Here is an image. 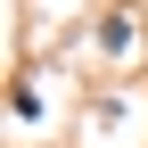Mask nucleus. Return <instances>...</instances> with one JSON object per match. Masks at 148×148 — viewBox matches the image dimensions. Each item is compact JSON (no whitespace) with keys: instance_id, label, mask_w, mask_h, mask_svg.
<instances>
[{"instance_id":"obj_1","label":"nucleus","mask_w":148,"mask_h":148,"mask_svg":"<svg viewBox=\"0 0 148 148\" xmlns=\"http://www.w3.org/2000/svg\"><path fill=\"white\" fill-rule=\"evenodd\" d=\"M132 41H140V25H132V16H99V49H115V58H123Z\"/></svg>"}]
</instances>
